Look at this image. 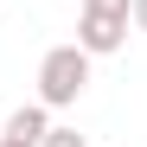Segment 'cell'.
Instances as JSON below:
<instances>
[{"mask_svg":"<svg viewBox=\"0 0 147 147\" xmlns=\"http://www.w3.org/2000/svg\"><path fill=\"white\" fill-rule=\"evenodd\" d=\"M90 90V51L83 45H51L38 58V102L45 109H70Z\"/></svg>","mask_w":147,"mask_h":147,"instance_id":"1","label":"cell"},{"mask_svg":"<svg viewBox=\"0 0 147 147\" xmlns=\"http://www.w3.org/2000/svg\"><path fill=\"white\" fill-rule=\"evenodd\" d=\"M128 0H83V19H77V45L90 58H109L128 45Z\"/></svg>","mask_w":147,"mask_h":147,"instance_id":"2","label":"cell"},{"mask_svg":"<svg viewBox=\"0 0 147 147\" xmlns=\"http://www.w3.org/2000/svg\"><path fill=\"white\" fill-rule=\"evenodd\" d=\"M45 128H51V109H45V102H26V109L7 115V134H0V141H26V147H38Z\"/></svg>","mask_w":147,"mask_h":147,"instance_id":"3","label":"cell"},{"mask_svg":"<svg viewBox=\"0 0 147 147\" xmlns=\"http://www.w3.org/2000/svg\"><path fill=\"white\" fill-rule=\"evenodd\" d=\"M38 147H90V141H83L77 128H58V121H51V128H45V141H38Z\"/></svg>","mask_w":147,"mask_h":147,"instance_id":"4","label":"cell"},{"mask_svg":"<svg viewBox=\"0 0 147 147\" xmlns=\"http://www.w3.org/2000/svg\"><path fill=\"white\" fill-rule=\"evenodd\" d=\"M128 19H134V32H147V0H128Z\"/></svg>","mask_w":147,"mask_h":147,"instance_id":"5","label":"cell"},{"mask_svg":"<svg viewBox=\"0 0 147 147\" xmlns=\"http://www.w3.org/2000/svg\"><path fill=\"white\" fill-rule=\"evenodd\" d=\"M0 147H26V141H0Z\"/></svg>","mask_w":147,"mask_h":147,"instance_id":"6","label":"cell"}]
</instances>
